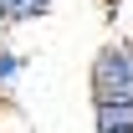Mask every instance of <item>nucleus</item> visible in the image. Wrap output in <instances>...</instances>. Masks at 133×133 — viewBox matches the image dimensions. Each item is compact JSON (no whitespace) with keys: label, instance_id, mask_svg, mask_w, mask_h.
Returning <instances> with one entry per match:
<instances>
[{"label":"nucleus","instance_id":"2","mask_svg":"<svg viewBox=\"0 0 133 133\" xmlns=\"http://www.w3.org/2000/svg\"><path fill=\"white\" fill-rule=\"evenodd\" d=\"M92 133H133V102H92Z\"/></svg>","mask_w":133,"mask_h":133},{"label":"nucleus","instance_id":"4","mask_svg":"<svg viewBox=\"0 0 133 133\" xmlns=\"http://www.w3.org/2000/svg\"><path fill=\"white\" fill-rule=\"evenodd\" d=\"M21 51H10V46H0V92H10L16 87V77H21Z\"/></svg>","mask_w":133,"mask_h":133},{"label":"nucleus","instance_id":"3","mask_svg":"<svg viewBox=\"0 0 133 133\" xmlns=\"http://www.w3.org/2000/svg\"><path fill=\"white\" fill-rule=\"evenodd\" d=\"M56 0H0V26H31V21L51 16Z\"/></svg>","mask_w":133,"mask_h":133},{"label":"nucleus","instance_id":"1","mask_svg":"<svg viewBox=\"0 0 133 133\" xmlns=\"http://www.w3.org/2000/svg\"><path fill=\"white\" fill-rule=\"evenodd\" d=\"M87 92L92 102H133V36L102 41L87 66Z\"/></svg>","mask_w":133,"mask_h":133}]
</instances>
